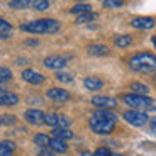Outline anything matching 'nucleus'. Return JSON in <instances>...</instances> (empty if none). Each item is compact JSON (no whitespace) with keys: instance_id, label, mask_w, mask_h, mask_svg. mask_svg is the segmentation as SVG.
<instances>
[{"instance_id":"nucleus-1","label":"nucleus","mask_w":156,"mask_h":156,"mask_svg":"<svg viewBox=\"0 0 156 156\" xmlns=\"http://www.w3.org/2000/svg\"><path fill=\"white\" fill-rule=\"evenodd\" d=\"M90 129L97 134H110L115 127V114L110 110H97L94 115L90 117Z\"/></svg>"},{"instance_id":"nucleus-2","label":"nucleus","mask_w":156,"mask_h":156,"mask_svg":"<svg viewBox=\"0 0 156 156\" xmlns=\"http://www.w3.org/2000/svg\"><path fill=\"white\" fill-rule=\"evenodd\" d=\"M129 66L134 71H141V73L153 71L156 68V56L151 53H137L129 59Z\"/></svg>"},{"instance_id":"nucleus-3","label":"nucleus","mask_w":156,"mask_h":156,"mask_svg":"<svg viewBox=\"0 0 156 156\" xmlns=\"http://www.w3.org/2000/svg\"><path fill=\"white\" fill-rule=\"evenodd\" d=\"M22 29L27 32H34V34H51V32H56L59 29V22L55 19H39L29 24H24Z\"/></svg>"},{"instance_id":"nucleus-4","label":"nucleus","mask_w":156,"mask_h":156,"mask_svg":"<svg viewBox=\"0 0 156 156\" xmlns=\"http://www.w3.org/2000/svg\"><path fill=\"white\" fill-rule=\"evenodd\" d=\"M122 100L126 102V105H129L134 110H149L154 107V100L146 95H137V94H127L122 97Z\"/></svg>"},{"instance_id":"nucleus-5","label":"nucleus","mask_w":156,"mask_h":156,"mask_svg":"<svg viewBox=\"0 0 156 156\" xmlns=\"http://www.w3.org/2000/svg\"><path fill=\"white\" fill-rule=\"evenodd\" d=\"M122 117H124L126 122L136 126V127H141V126L148 124V115H146V112H143V110H134V109L126 110V112L122 114Z\"/></svg>"},{"instance_id":"nucleus-6","label":"nucleus","mask_w":156,"mask_h":156,"mask_svg":"<svg viewBox=\"0 0 156 156\" xmlns=\"http://www.w3.org/2000/svg\"><path fill=\"white\" fill-rule=\"evenodd\" d=\"M44 117H46V114L41 112V110H37V109H29V110H26V114H24V119H26L29 124H34V126L44 124Z\"/></svg>"},{"instance_id":"nucleus-7","label":"nucleus","mask_w":156,"mask_h":156,"mask_svg":"<svg viewBox=\"0 0 156 156\" xmlns=\"http://www.w3.org/2000/svg\"><path fill=\"white\" fill-rule=\"evenodd\" d=\"M92 104L98 109H104V110H110V109H115L117 102L110 97H104V95H97V97L92 98Z\"/></svg>"},{"instance_id":"nucleus-8","label":"nucleus","mask_w":156,"mask_h":156,"mask_svg":"<svg viewBox=\"0 0 156 156\" xmlns=\"http://www.w3.org/2000/svg\"><path fill=\"white\" fill-rule=\"evenodd\" d=\"M46 95L51 98V100L59 102V104H63V102H68V100H70V94H68L65 88H49Z\"/></svg>"},{"instance_id":"nucleus-9","label":"nucleus","mask_w":156,"mask_h":156,"mask_svg":"<svg viewBox=\"0 0 156 156\" xmlns=\"http://www.w3.org/2000/svg\"><path fill=\"white\" fill-rule=\"evenodd\" d=\"M44 66L51 68V70H61V68L66 66V59L63 56H48L44 59Z\"/></svg>"},{"instance_id":"nucleus-10","label":"nucleus","mask_w":156,"mask_h":156,"mask_svg":"<svg viewBox=\"0 0 156 156\" xmlns=\"http://www.w3.org/2000/svg\"><path fill=\"white\" fill-rule=\"evenodd\" d=\"M22 80L31 83V85H39V83L44 82V76L41 73H37V71H34V70H24L22 71Z\"/></svg>"},{"instance_id":"nucleus-11","label":"nucleus","mask_w":156,"mask_h":156,"mask_svg":"<svg viewBox=\"0 0 156 156\" xmlns=\"http://www.w3.org/2000/svg\"><path fill=\"white\" fill-rule=\"evenodd\" d=\"M131 26L136 29H153L154 27V19L151 17H136L131 20Z\"/></svg>"},{"instance_id":"nucleus-12","label":"nucleus","mask_w":156,"mask_h":156,"mask_svg":"<svg viewBox=\"0 0 156 156\" xmlns=\"http://www.w3.org/2000/svg\"><path fill=\"white\" fill-rule=\"evenodd\" d=\"M17 102H19V97L14 92L0 90V105H16Z\"/></svg>"},{"instance_id":"nucleus-13","label":"nucleus","mask_w":156,"mask_h":156,"mask_svg":"<svg viewBox=\"0 0 156 156\" xmlns=\"http://www.w3.org/2000/svg\"><path fill=\"white\" fill-rule=\"evenodd\" d=\"M83 85H85V88L90 90V92H97V90H100L102 87H104V82L97 76H88V78L83 80Z\"/></svg>"},{"instance_id":"nucleus-14","label":"nucleus","mask_w":156,"mask_h":156,"mask_svg":"<svg viewBox=\"0 0 156 156\" xmlns=\"http://www.w3.org/2000/svg\"><path fill=\"white\" fill-rule=\"evenodd\" d=\"M49 149L53 153H65L68 149V146H66V143L63 139H58V137H53V139H49Z\"/></svg>"},{"instance_id":"nucleus-15","label":"nucleus","mask_w":156,"mask_h":156,"mask_svg":"<svg viewBox=\"0 0 156 156\" xmlns=\"http://www.w3.org/2000/svg\"><path fill=\"white\" fill-rule=\"evenodd\" d=\"M88 53L92 56H107L110 51H109V48L104 46V44H94V46L88 48Z\"/></svg>"},{"instance_id":"nucleus-16","label":"nucleus","mask_w":156,"mask_h":156,"mask_svg":"<svg viewBox=\"0 0 156 156\" xmlns=\"http://www.w3.org/2000/svg\"><path fill=\"white\" fill-rule=\"evenodd\" d=\"M53 137H58V139H63V141H68L73 137V133L70 129H63V127H55L53 129Z\"/></svg>"},{"instance_id":"nucleus-17","label":"nucleus","mask_w":156,"mask_h":156,"mask_svg":"<svg viewBox=\"0 0 156 156\" xmlns=\"http://www.w3.org/2000/svg\"><path fill=\"white\" fill-rule=\"evenodd\" d=\"M16 149V143H12V141H2L0 143V156H12Z\"/></svg>"},{"instance_id":"nucleus-18","label":"nucleus","mask_w":156,"mask_h":156,"mask_svg":"<svg viewBox=\"0 0 156 156\" xmlns=\"http://www.w3.org/2000/svg\"><path fill=\"white\" fill-rule=\"evenodd\" d=\"M37 0H10V7L12 9H29V7H34Z\"/></svg>"},{"instance_id":"nucleus-19","label":"nucleus","mask_w":156,"mask_h":156,"mask_svg":"<svg viewBox=\"0 0 156 156\" xmlns=\"http://www.w3.org/2000/svg\"><path fill=\"white\" fill-rule=\"evenodd\" d=\"M131 43H133V37H131V36H127V34L115 36V39H114V44H115L117 48H127Z\"/></svg>"},{"instance_id":"nucleus-20","label":"nucleus","mask_w":156,"mask_h":156,"mask_svg":"<svg viewBox=\"0 0 156 156\" xmlns=\"http://www.w3.org/2000/svg\"><path fill=\"white\" fill-rule=\"evenodd\" d=\"M131 88H133V92H134V94H137V95H148V92H149L148 87H146L144 83H139V82L131 83Z\"/></svg>"},{"instance_id":"nucleus-21","label":"nucleus","mask_w":156,"mask_h":156,"mask_svg":"<svg viewBox=\"0 0 156 156\" xmlns=\"http://www.w3.org/2000/svg\"><path fill=\"white\" fill-rule=\"evenodd\" d=\"M87 12H92V7L88 4H78L75 7H71V14H75V16H82V14H87Z\"/></svg>"},{"instance_id":"nucleus-22","label":"nucleus","mask_w":156,"mask_h":156,"mask_svg":"<svg viewBox=\"0 0 156 156\" xmlns=\"http://www.w3.org/2000/svg\"><path fill=\"white\" fill-rule=\"evenodd\" d=\"M97 19V14L95 12H87V14H82V16H78L76 22L78 24H87V22H92V20Z\"/></svg>"},{"instance_id":"nucleus-23","label":"nucleus","mask_w":156,"mask_h":156,"mask_svg":"<svg viewBox=\"0 0 156 156\" xmlns=\"http://www.w3.org/2000/svg\"><path fill=\"white\" fill-rule=\"evenodd\" d=\"M34 143L37 146H41V148H44V146L49 144V137H48L46 134H36V136H34Z\"/></svg>"},{"instance_id":"nucleus-24","label":"nucleus","mask_w":156,"mask_h":156,"mask_svg":"<svg viewBox=\"0 0 156 156\" xmlns=\"http://www.w3.org/2000/svg\"><path fill=\"white\" fill-rule=\"evenodd\" d=\"M9 80H12V71L5 66H0V83L9 82Z\"/></svg>"},{"instance_id":"nucleus-25","label":"nucleus","mask_w":156,"mask_h":156,"mask_svg":"<svg viewBox=\"0 0 156 156\" xmlns=\"http://www.w3.org/2000/svg\"><path fill=\"white\" fill-rule=\"evenodd\" d=\"M124 5V0H104V7L105 9H119Z\"/></svg>"},{"instance_id":"nucleus-26","label":"nucleus","mask_w":156,"mask_h":156,"mask_svg":"<svg viewBox=\"0 0 156 156\" xmlns=\"http://www.w3.org/2000/svg\"><path fill=\"white\" fill-rule=\"evenodd\" d=\"M56 80H59V82H63V83H71L73 82V75L59 71V73H56Z\"/></svg>"},{"instance_id":"nucleus-27","label":"nucleus","mask_w":156,"mask_h":156,"mask_svg":"<svg viewBox=\"0 0 156 156\" xmlns=\"http://www.w3.org/2000/svg\"><path fill=\"white\" fill-rule=\"evenodd\" d=\"M94 156H114V154L109 148H98L97 151L94 153Z\"/></svg>"},{"instance_id":"nucleus-28","label":"nucleus","mask_w":156,"mask_h":156,"mask_svg":"<svg viewBox=\"0 0 156 156\" xmlns=\"http://www.w3.org/2000/svg\"><path fill=\"white\" fill-rule=\"evenodd\" d=\"M48 7H49V2L48 0H37L34 5V9H37V10H46Z\"/></svg>"},{"instance_id":"nucleus-29","label":"nucleus","mask_w":156,"mask_h":156,"mask_svg":"<svg viewBox=\"0 0 156 156\" xmlns=\"http://www.w3.org/2000/svg\"><path fill=\"white\" fill-rule=\"evenodd\" d=\"M12 29L10 22H7L5 19H0V32H9Z\"/></svg>"},{"instance_id":"nucleus-30","label":"nucleus","mask_w":156,"mask_h":156,"mask_svg":"<svg viewBox=\"0 0 156 156\" xmlns=\"http://www.w3.org/2000/svg\"><path fill=\"white\" fill-rule=\"evenodd\" d=\"M16 121H17V119H16L14 115H12V114H5V115H4V124H5V126L16 124Z\"/></svg>"},{"instance_id":"nucleus-31","label":"nucleus","mask_w":156,"mask_h":156,"mask_svg":"<svg viewBox=\"0 0 156 156\" xmlns=\"http://www.w3.org/2000/svg\"><path fill=\"white\" fill-rule=\"evenodd\" d=\"M53 154H55V153L51 151V149L49 151H48V149H41V151H39V156H53Z\"/></svg>"},{"instance_id":"nucleus-32","label":"nucleus","mask_w":156,"mask_h":156,"mask_svg":"<svg viewBox=\"0 0 156 156\" xmlns=\"http://www.w3.org/2000/svg\"><path fill=\"white\" fill-rule=\"evenodd\" d=\"M26 44H27V46H37V41H36V39H27V41H26Z\"/></svg>"},{"instance_id":"nucleus-33","label":"nucleus","mask_w":156,"mask_h":156,"mask_svg":"<svg viewBox=\"0 0 156 156\" xmlns=\"http://www.w3.org/2000/svg\"><path fill=\"white\" fill-rule=\"evenodd\" d=\"M151 133L156 136V117H154V119L151 121Z\"/></svg>"},{"instance_id":"nucleus-34","label":"nucleus","mask_w":156,"mask_h":156,"mask_svg":"<svg viewBox=\"0 0 156 156\" xmlns=\"http://www.w3.org/2000/svg\"><path fill=\"white\" fill-rule=\"evenodd\" d=\"M26 63H27V61H26V59H22V58L17 59V65H26Z\"/></svg>"},{"instance_id":"nucleus-35","label":"nucleus","mask_w":156,"mask_h":156,"mask_svg":"<svg viewBox=\"0 0 156 156\" xmlns=\"http://www.w3.org/2000/svg\"><path fill=\"white\" fill-rule=\"evenodd\" d=\"M0 126H4V115H0Z\"/></svg>"},{"instance_id":"nucleus-36","label":"nucleus","mask_w":156,"mask_h":156,"mask_svg":"<svg viewBox=\"0 0 156 156\" xmlns=\"http://www.w3.org/2000/svg\"><path fill=\"white\" fill-rule=\"evenodd\" d=\"M153 46L156 48V37H153Z\"/></svg>"},{"instance_id":"nucleus-37","label":"nucleus","mask_w":156,"mask_h":156,"mask_svg":"<svg viewBox=\"0 0 156 156\" xmlns=\"http://www.w3.org/2000/svg\"><path fill=\"white\" fill-rule=\"evenodd\" d=\"M154 82H156V75H154Z\"/></svg>"}]
</instances>
